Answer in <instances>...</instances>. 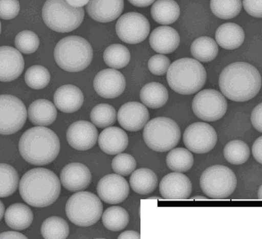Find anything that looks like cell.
<instances>
[{"label":"cell","instance_id":"6da1fadb","mask_svg":"<svg viewBox=\"0 0 262 239\" xmlns=\"http://www.w3.org/2000/svg\"><path fill=\"white\" fill-rule=\"evenodd\" d=\"M219 86L228 99L245 102L257 95L261 86V77L254 66L246 62H235L222 72Z\"/></svg>","mask_w":262,"mask_h":239},{"label":"cell","instance_id":"7a4b0ae2","mask_svg":"<svg viewBox=\"0 0 262 239\" xmlns=\"http://www.w3.org/2000/svg\"><path fill=\"white\" fill-rule=\"evenodd\" d=\"M61 183L52 171L46 168L32 169L24 175L19 192L27 204L34 207L50 206L58 199Z\"/></svg>","mask_w":262,"mask_h":239},{"label":"cell","instance_id":"3957f363","mask_svg":"<svg viewBox=\"0 0 262 239\" xmlns=\"http://www.w3.org/2000/svg\"><path fill=\"white\" fill-rule=\"evenodd\" d=\"M58 136L43 126L30 128L19 140V149L23 158L32 165L49 164L58 157L60 151Z\"/></svg>","mask_w":262,"mask_h":239},{"label":"cell","instance_id":"277c9868","mask_svg":"<svg viewBox=\"0 0 262 239\" xmlns=\"http://www.w3.org/2000/svg\"><path fill=\"white\" fill-rule=\"evenodd\" d=\"M168 84L174 92L183 95L194 94L206 83V69L198 60L180 59L171 63L167 71Z\"/></svg>","mask_w":262,"mask_h":239},{"label":"cell","instance_id":"5b68a950","mask_svg":"<svg viewBox=\"0 0 262 239\" xmlns=\"http://www.w3.org/2000/svg\"><path fill=\"white\" fill-rule=\"evenodd\" d=\"M54 56L57 64L66 71H82L92 62L93 52L88 41L78 36H70L56 45Z\"/></svg>","mask_w":262,"mask_h":239},{"label":"cell","instance_id":"8992f818","mask_svg":"<svg viewBox=\"0 0 262 239\" xmlns=\"http://www.w3.org/2000/svg\"><path fill=\"white\" fill-rule=\"evenodd\" d=\"M46 25L57 32L73 31L82 24L85 11L83 8H75L66 0H47L42 10Z\"/></svg>","mask_w":262,"mask_h":239},{"label":"cell","instance_id":"52a82bcc","mask_svg":"<svg viewBox=\"0 0 262 239\" xmlns=\"http://www.w3.org/2000/svg\"><path fill=\"white\" fill-rule=\"evenodd\" d=\"M144 142L150 149L164 153L172 149L179 144L181 131L178 124L167 117H157L144 126Z\"/></svg>","mask_w":262,"mask_h":239},{"label":"cell","instance_id":"ba28073f","mask_svg":"<svg viewBox=\"0 0 262 239\" xmlns=\"http://www.w3.org/2000/svg\"><path fill=\"white\" fill-rule=\"evenodd\" d=\"M103 207L94 193L82 191L74 193L66 204V212L75 225L89 227L95 225L101 217Z\"/></svg>","mask_w":262,"mask_h":239},{"label":"cell","instance_id":"9c48e42d","mask_svg":"<svg viewBox=\"0 0 262 239\" xmlns=\"http://www.w3.org/2000/svg\"><path fill=\"white\" fill-rule=\"evenodd\" d=\"M200 185L203 192L211 199H227L236 189V175L227 166L221 165L210 166L202 174Z\"/></svg>","mask_w":262,"mask_h":239},{"label":"cell","instance_id":"30bf717a","mask_svg":"<svg viewBox=\"0 0 262 239\" xmlns=\"http://www.w3.org/2000/svg\"><path fill=\"white\" fill-rule=\"evenodd\" d=\"M227 101L218 91L207 89L198 93L192 101L194 114L206 122H215L222 119L227 111Z\"/></svg>","mask_w":262,"mask_h":239},{"label":"cell","instance_id":"8fae6325","mask_svg":"<svg viewBox=\"0 0 262 239\" xmlns=\"http://www.w3.org/2000/svg\"><path fill=\"white\" fill-rule=\"evenodd\" d=\"M1 134L10 135L23 128L26 122L27 110L19 99L9 95H1Z\"/></svg>","mask_w":262,"mask_h":239},{"label":"cell","instance_id":"7c38bea8","mask_svg":"<svg viewBox=\"0 0 262 239\" xmlns=\"http://www.w3.org/2000/svg\"><path fill=\"white\" fill-rule=\"evenodd\" d=\"M116 30L120 40L128 44H137L143 41L148 36L150 24L143 14L130 12L119 18Z\"/></svg>","mask_w":262,"mask_h":239},{"label":"cell","instance_id":"4fadbf2b","mask_svg":"<svg viewBox=\"0 0 262 239\" xmlns=\"http://www.w3.org/2000/svg\"><path fill=\"white\" fill-rule=\"evenodd\" d=\"M185 146L195 154H206L215 146L217 135L209 124L196 122L191 124L183 134Z\"/></svg>","mask_w":262,"mask_h":239},{"label":"cell","instance_id":"5bb4252c","mask_svg":"<svg viewBox=\"0 0 262 239\" xmlns=\"http://www.w3.org/2000/svg\"><path fill=\"white\" fill-rule=\"evenodd\" d=\"M97 192L99 198L106 204H118L127 198L129 187L124 178L119 174H110L99 181Z\"/></svg>","mask_w":262,"mask_h":239},{"label":"cell","instance_id":"9a60e30c","mask_svg":"<svg viewBox=\"0 0 262 239\" xmlns=\"http://www.w3.org/2000/svg\"><path fill=\"white\" fill-rule=\"evenodd\" d=\"M93 84L99 96L104 98L114 99L124 92L126 81L121 72L115 69H106L96 75Z\"/></svg>","mask_w":262,"mask_h":239},{"label":"cell","instance_id":"2e32d148","mask_svg":"<svg viewBox=\"0 0 262 239\" xmlns=\"http://www.w3.org/2000/svg\"><path fill=\"white\" fill-rule=\"evenodd\" d=\"M98 136V130L95 125L85 120L72 123L67 132L69 144L78 150L91 149L97 142Z\"/></svg>","mask_w":262,"mask_h":239},{"label":"cell","instance_id":"e0dca14e","mask_svg":"<svg viewBox=\"0 0 262 239\" xmlns=\"http://www.w3.org/2000/svg\"><path fill=\"white\" fill-rule=\"evenodd\" d=\"M117 119L123 128L127 131H140L149 119L147 108L138 102H129L123 104L118 112Z\"/></svg>","mask_w":262,"mask_h":239},{"label":"cell","instance_id":"ac0fdd59","mask_svg":"<svg viewBox=\"0 0 262 239\" xmlns=\"http://www.w3.org/2000/svg\"><path fill=\"white\" fill-rule=\"evenodd\" d=\"M159 190L164 199H186L191 194L192 184L185 175L174 172L162 178Z\"/></svg>","mask_w":262,"mask_h":239},{"label":"cell","instance_id":"d6986e66","mask_svg":"<svg viewBox=\"0 0 262 239\" xmlns=\"http://www.w3.org/2000/svg\"><path fill=\"white\" fill-rule=\"evenodd\" d=\"M92 178L90 169L80 163H72L66 165L61 173L62 186L71 192L86 189L91 183Z\"/></svg>","mask_w":262,"mask_h":239},{"label":"cell","instance_id":"ffe728a7","mask_svg":"<svg viewBox=\"0 0 262 239\" xmlns=\"http://www.w3.org/2000/svg\"><path fill=\"white\" fill-rule=\"evenodd\" d=\"M123 8V0H90L86 10L93 19L106 23L112 22L118 18Z\"/></svg>","mask_w":262,"mask_h":239},{"label":"cell","instance_id":"44dd1931","mask_svg":"<svg viewBox=\"0 0 262 239\" xmlns=\"http://www.w3.org/2000/svg\"><path fill=\"white\" fill-rule=\"evenodd\" d=\"M1 54V81L8 82L19 77L24 68V60L19 51L10 47L4 46Z\"/></svg>","mask_w":262,"mask_h":239},{"label":"cell","instance_id":"7402d4cb","mask_svg":"<svg viewBox=\"0 0 262 239\" xmlns=\"http://www.w3.org/2000/svg\"><path fill=\"white\" fill-rule=\"evenodd\" d=\"M180 43L179 33L172 27L161 26L153 30L149 37V44L154 50L161 54L174 52Z\"/></svg>","mask_w":262,"mask_h":239},{"label":"cell","instance_id":"603a6c76","mask_svg":"<svg viewBox=\"0 0 262 239\" xmlns=\"http://www.w3.org/2000/svg\"><path fill=\"white\" fill-rule=\"evenodd\" d=\"M83 101L82 91L72 84H66L59 88L54 95L56 107L65 113H73L79 110Z\"/></svg>","mask_w":262,"mask_h":239},{"label":"cell","instance_id":"cb8c5ba5","mask_svg":"<svg viewBox=\"0 0 262 239\" xmlns=\"http://www.w3.org/2000/svg\"><path fill=\"white\" fill-rule=\"evenodd\" d=\"M98 144L104 153L110 155H116L122 153L127 147L128 135L119 127H109L99 135Z\"/></svg>","mask_w":262,"mask_h":239},{"label":"cell","instance_id":"d4e9b609","mask_svg":"<svg viewBox=\"0 0 262 239\" xmlns=\"http://www.w3.org/2000/svg\"><path fill=\"white\" fill-rule=\"evenodd\" d=\"M216 41L222 48L233 50L242 46L245 33L239 25L234 23H225L220 26L215 33Z\"/></svg>","mask_w":262,"mask_h":239},{"label":"cell","instance_id":"484cf974","mask_svg":"<svg viewBox=\"0 0 262 239\" xmlns=\"http://www.w3.org/2000/svg\"><path fill=\"white\" fill-rule=\"evenodd\" d=\"M29 120L35 125L49 126L56 119L57 110L52 102L38 99L29 107Z\"/></svg>","mask_w":262,"mask_h":239},{"label":"cell","instance_id":"4316f807","mask_svg":"<svg viewBox=\"0 0 262 239\" xmlns=\"http://www.w3.org/2000/svg\"><path fill=\"white\" fill-rule=\"evenodd\" d=\"M34 214L31 208L25 204L17 203L7 208L5 214V220L11 229L23 231L32 225Z\"/></svg>","mask_w":262,"mask_h":239},{"label":"cell","instance_id":"83f0119b","mask_svg":"<svg viewBox=\"0 0 262 239\" xmlns=\"http://www.w3.org/2000/svg\"><path fill=\"white\" fill-rule=\"evenodd\" d=\"M150 14L156 23L169 25L179 19L180 8L174 0H158L153 4Z\"/></svg>","mask_w":262,"mask_h":239},{"label":"cell","instance_id":"f1b7e54d","mask_svg":"<svg viewBox=\"0 0 262 239\" xmlns=\"http://www.w3.org/2000/svg\"><path fill=\"white\" fill-rule=\"evenodd\" d=\"M158 178L151 169L142 168L132 173L129 184L132 189L141 195H147L152 192L158 186Z\"/></svg>","mask_w":262,"mask_h":239},{"label":"cell","instance_id":"f546056e","mask_svg":"<svg viewBox=\"0 0 262 239\" xmlns=\"http://www.w3.org/2000/svg\"><path fill=\"white\" fill-rule=\"evenodd\" d=\"M143 103L150 108H159L167 103L168 91L164 85L158 82L149 83L144 85L140 92Z\"/></svg>","mask_w":262,"mask_h":239},{"label":"cell","instance_id":"4dcf8cb0","mask_svg":"<svg viewBox=\"0 0 262 239\" xmlns=\"http://www.w3.org/2000/svg\"><path fill=\"white\" fill-rule=\"evenodd\" d=\"M191 53L195 59L201 62H210L218 55L219 47L212 38L201 37L195 39L192 44Z\"/></svg>","mask_w":262,"mask_h":239},{"label":"cell","instance_id":"1f68e13d","mask_svg":"<svg viewBox=\"0 0 262 239\" xmlns=\"http://www.w3.org/2000/svg\"><path fill=\"white\" fill-rule=\"evenodd\" d=\"M166 163L171 170L182 173L192 168L194 164V157L188 149L178 147L168 154Z\"/></svg>","mask_w":262,"mask_h":239},{"label":"cell","instance_id":"d6a6232c","mask_svg":"<svg viewBox=\"0 0 262 239\" xmlns=\"http://www.w3.org/2000/svg\"><path fill=\"white\" fill-rule=\"evenodd\" d=\"M102 223L110 231H122L128 225L129 215L121 207L114 206L105 210L102 217Z\"/></svg>","mask_w":262,"mask_h":239},{"label":"cell","instance_id":"836d02e7","mask_svg":"<svg viewBox=\"0 0 262 239\" xmlns=\"http://www.w3.org/2000/svg\"><path fill=\"white\" fill-rule=\"evenodd\" d=\"M130 57L128 48L120 44L111 45L104 51L103 55L105 63L110 68L116 69L127 66Z\"/></svg>","mask_w":262,"mask_h":239},{"label":"cell","instance_id":"e575fe53","mask_svg":"<svg viewBox=\"0 0 262 239\" xmlns=\"http://www.w3.org/2000/svg\"><path fill=\"white\" fill-rule=\"evenodd\" d=\"M41 233L44 238L65 239L68 237L69 227L61 218L50 217L42 224Z\"/></svg>","mask_w":262,"mask_h":239},{"label":"cell","instance_id":"d590c367","mask_svg":"<svg viewBox=\"0 0 262 239\" xmlns=\"http://www.w3.org/2000/svg\"><path fill=\"white\" fill-rule=\"evenodd\" d=\"M224 157L229 163L233 165H242L248 161L250 149L248 144L241 140H233L226 145Z\"/></svg>","mask_w":262,"mask_h":239},{"label":"cell","instance_id":"8d00e7d4","mask_svg":"<svg viewBox=\"0 0 262 239\" xmlns=\"http://www.w3.org/2000/svg\"><path fill=\"white\" fill-rule=\"evenodd\" d=\"M210 8L215 16L222 19L236 17L242 8V0H211Z\"/></svg>","mask_w":262,"mask_h":239},{"label":"cell","instance_id":"74e56055","mask_svg":"<svg viewBox=\"0 0 262 239\" xmlns=\"http://www.w3.org/2000/svg\"><path fill=\"white\" fill-rule=\"evenodd\" d=\"M1 169V195L2 198H8L16 191L19 184V175L13 166L2 163Z\"/></svg>","mask_w":262,"mask_h":239},{"label":"cell","instance_id":"f35d334b","mask_svg":"<svg viewBox=\"0 0 262 239\" xmlns=\"http://www.w3.org/2000/svg\"><path fill=\"white\" fill-rule=\"evenodd\" d=\"M116 111L112 105L100 104L93 108L90 118L93 123L99 128L113 125L116 121Z\"/></svg>","mask_w":262,"mask_h":239},{"label":"cell","instance_id":"ab89813d","mask_svg":"<svg viewBox=\"0 0 262 239\" xmlns=\"http://www.w3.org/2000/svg\"><path fill=\"white\" fill-rule=\"evenodd\" d=\"M26 83L32 89L41 90L49 84L51 75L48 69L41 66H34L27 70L25 77Z\"/></svg>","mask_w":262,"mask_h":239},{"label":"cell","instance_id":"60d3db41","mask_svg":"<svg viewBox=\"0 0 262 239\" xmlns=\"http://www.w3.org/2000/svg\"><path fill=\"white\" fill-rule=\"evenodd\" d=\"M17 49L25 54H32L38 50L40 40L36 33L30 30H24L18 33L14 41Z\"/></svg>","mask_w":262,"mask_h":239},{"label":"cell","instance_id":"b9f144b4","mask_svg":"<svg viewBox=\"0 0 262 239\" xmlns=\"http://www.w3.org/2000/svg\"><path fill=\"white\" fill-rule=\"evenodd\" d=\"M136 166V160L128 154H118L114 157L112 162L114 171L122 176H128L133 173Z\"/></svg>","mask_w":262,"mask_h":239},{"label":"cell","instance_id":"7bdbcfd3","mask_svg":"<svg viewBox=\"0 0 262 239\" xmlns=\"http://www.w3.org/2000/svg\"><path fill=\"white\" fill-rule=\"evenodd\" d=\"M170 66V59L162 54L153 56L148 62V68L152 74L163 75L168 71Z\"/></svg>","mask_w":262,"mask_h":239},{"label":"cell","instance_id":"ee69618b","mask_svg":"<svg viewBox=\"0 0 262 239\" xmlns=\"http://www.w3.org/2000/svg\"><path fill=\"white\" fill-rule=\"evenodd\" d=\"M20 5L18 0H1V18L4 20L14 19L19 14Z\"/></svg>","mask_w":262,"mask_h":239},{"label":"cell","instance_id":"f6af8a7d","mask_svg":"<svg viewBox=\"0 0 262 239\" xmlns=\"http://www.w3.org/2000/svg\"><path fill=\"white\" fill-rule=\"evenodd\" d=\"M243 7L251 16L262 17V0H243Z\"/></svg>","mask_w":262,"mask_h":239},{"label":"cell","instance_id":"bcb514c9","mask_svg":"<svg viewBox=\"0 0 262 239\" xmlns=\"http://www.w3.org/2000/svg\"><path fill=\"white\" fill-rule=\"evenodd\" d=\"M251 122L257 131L262 133V102L257 105L252 111Z\"/></svg>","mask_w":262,"mask_h":239},{"label":"cell","instance_id":"7dc6e473","mask_svg":"<svg viewBox=\"0 0 262 239\" xmlns=\"http://www.w3.org/2000/svg\"><path fill=\"white\" fill-rule=\"evenodd\" d=\"M252 150L254 159L262 164V136L255 141Z\"/></svg>","mask_w":262,"mask_h":239},{"label":"cell","instance_id":"c3c4849f","mask_svg":"<svg viewBox=\"0 0 262 239\" xmlns=\"http://www.w3.org/2000/svg\"><path fill=\"white\" fill-rule=\"evenodd\" d=\"M0 238H28L26 235L21 234L20 232H14V231H8L3 232L0 235Z\"/></svg>","mask_w":262,"mask_h":239},{"label":"cell","instance_id":"681fc988","mask_svg":"<svg viewBox=\"0 0 262 239\" xmlns=\"http://www.w3.org/2000/svg\"><path fill=\"white\" fill-rule=\"evenodd\" d=\"M128 2L135 7L144 8L152 4L155 0H128Z\"/></svg>","mask_w":262,"mask_h":239},{"label":"cell","instance_id":"f907efd6","mask_svg":"<svg viewBox=\"0 0 262 239\" xmlns=\"http://www.w3.org/2000/svg\"><path fill=\"white\" fill-rule=\"evenodd\" d=\"M141 238L140 234L139 233L134 231H126L122 233L119 236L118 238H135V239H139Z\"/></svg>","mask_w":262,"mask_h":239},{"label":"cell","instance_id":"816d5d0a","mask_svg":"<svg viewBox=\"0 0 262 239\" xmlns=\"http://www.w3.org/2000/svg\"><path fill=\"white\" fill-rule=\"evenodd\" d=\"M68 4L75 8H82L89 4L90 0H66Z\"/></svg>","mask_w":262,"mask_h":239},{"label":"cell","instance_id":"f5cc1de1","mask_svg":"<svg viewBox=\"0 0 262 239\" xmlns=\"http://www.w3.org/2000/svg\"><path fill=\"white\" fill-rule=\"evenodd\" d=\"M191 200H196V201H198V200H207V198H205L204 196H201V195H198V196H194L193 198H191Z\"/></svg>","mask_w":262,"mask_h":239},{"label":"cell","instance_id":"db71d44e","mask_svg":"<svg viewBox=\"0 0 262 239\" xmlns=\"http://www.w3.org/2000/svg\"><path fill=\"white\" fill-rule=\"evenodd\" d=\"M5 214L4 205L3 204V202H1V220L3 219V217H4Z\"/></svg>","mask_w":262,"mask_h":239},{"label":"cell","instance_id":"11a10c76","mask_svg":"<svg viewBox=\"0 0 262 239\" xmlns=\"http://www.w3.org/2000/svg\"><path fill=\"white\" fill-rule=\"evenodd\" d=\"M258 198L262 200V185L258 190Z\"/></svg>","mask_w":262,"mask_h":239},{"label":"cell","instance_id":"9f6ffc18","mask_svg":"<svg viewBox=\"0 0 262 239\" xmlns=\"http://www.w3.org/2000/svg\"><path fill=\"white\" fill-rule=\"evenodd\" d=\"M149 199H160V198H158V197H152V198H150Z\"/></svg>","mask_w":262,"mask_h":239}]
</instances>
